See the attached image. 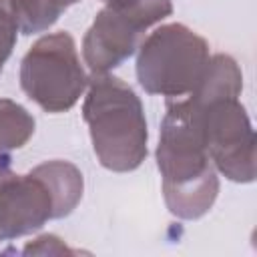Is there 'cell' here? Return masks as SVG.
I'll return each instance as SVG.
<instances>
[{
  "mask_svg": "<svg viewBox=\"0 0 257 257\" xmlns=\"http://www.w3.org/2000/svg\"><path fill=\"white\" fill-rule=\"evenodd\" d=\"M157 165L163 175L165 201L173 215L197 219L211 209L219 181L205 147L201 108L191 96L169 100L161 124Z\"/></svg>",
  "mask_w": 257,
  "mask_h": 257,
  "instance_id": "obj_1",
  "label": "cell"
},
{
  "mask_svg": "<svg viewBox=\"0 0 257 257\" xmlns=\"http://www.w3.org/2000/svg\"><path fill=\"white\" fill-rule=\"evenodd\" d=\"M86 88L82 116L100 165L118 173L137 169L147 157V120L141 100L131 86L108 72H94Z\"/></svg>",
  "mask_w": 257,
  "mask_h": 257,
  "instance_id": "obj_2",
  "label": "cell"
},
{
  "mask_svg": "<svg viewBox=\"0 0 257 257\" xmlns=\"http://www.w3.org/2000/svg\"><path fill=\"white\" fill-rule=\"evenodd\" d=\"M209 64V44L185 24H165L139 46L137 78L149 94L189 96Z\"/></svg>",
  "mask_w": 257,
  "mask_h": 257,
  "instance_id": "obj_3",
  "label": "cell"
},
{
  "mask_svg": "<svg viewBox=\"0 0 257 257\" xmlns=\"http://www.w3.org/2000/svg\"><path fill=\"white\" fill-rule=\"evenodd\" d=\"M20 86L46 112L72 108L88 86L74 38L68 32L38 38L22 58Z\"/></svg>",
  "mask_w": 257,
  "mask_h": 257,
  "instance_id": "obj_4",
  "label": "cell"
},
{
  "mask_svg": "<svg viewBox=\"0 0 257 257\" xmlns=\"http://www.w3.org/2000/svg\"><path fill=\"white\" fill-rule=\"evenodd\" d=\"M171 12V0H106L82 42L90 70L108 72L116 68L141 46L147 28Z\"/></svg>",
  "mask_w": 257,
  "mask_h": 257,
  "instance_id": "obj_5",
  "label": "cell"
},
{
  "mask_svg": "<svg viewBox=\"0 0 257 257\" xmlns=\"http://www.w3.org/2000/svg\"><path fill=\"white\" fill-rule=\"evenodd\" d=\"M193 100L201 108L203 139L211 163L227 179L251 183L255 179V139L237 96H221L207 102Z\"/></svg>",
  "mask_w": 257,
  "mask_h": 257,
  "instance_id": "obj_6",
  "label": "cell"
},
{
  "mask_svg": "<svg viewBox=\"0 0 257 257\" xmlns=\"http://www.w3.org/2000/svg\"><path fill=\"white\" fill-rule=\"evenodd\" d=\"M78 0H8V10L22 34H36L52 26Z\"/></svg>",
  "mask_w": 257,
  "mask_h": 257,
  "instance_id": "obj_7",
  "label": "cell"
},
{
  "mask_svg": "<svg viewBox=\"0 0 257 257\" xmlns=\"http://www.w3.org/2000/svg\"><path fill=\"white\" fill-rule=\"evenodd\" d=\"M34 133V118L20 104L0 98V153L20 149Z\"/></svg>",
  "mask_w": 257,
  "mask_h": 257,
  "instance_id": "obj_8",
  "label": "cell"
},
{
  "mask_svg": "<svg viewBox=\"0 0 257 257\" xmlns=\"http://www.w3.org/2000/svg\"><path fill=\"white\" fill-rule=\"evenodd\" d=\"M16 32L18 28L8 10V0H0V70L12 52V46L16 42Z\"/></svg>",
  "mask_w": 257,
  "mask_h": 257,
  "instance_id": "obj_9",
  "label": "cell"
},
{
  "mask_svg": "<svg viewBox=\"0 0 257 257\" xmlns=\"http://www.w3.org/2000/svg\"><path fill=\"white\" fill-rule=\"evenodd\" d=\"M8 163H10V159L4 155V153H0V183L4 181V177L6 175H10L12 171H10V167H8Z\"/></svg>",
  "mask_w": 257,
  "mask_h": 257,
  "instance_id": "obj_10",
  "label": "cell"
},
{
  "mask_svg": "<svg viewBox=\"0 0 257 257\" xmlns=\"http://www.w3.org/2000/svg\"><path fill=\"white\" fill-rule=\"evenodd\" d=\"M104 2H106V0H104Z\"/></svg>",
  "mask_w": 257,
  "mask_h": 257,
  "instance_id": "obj_11",
  "label": "cell"
}]
</instances>
